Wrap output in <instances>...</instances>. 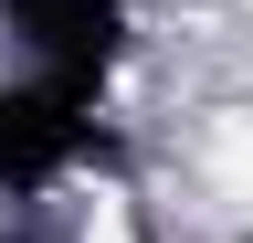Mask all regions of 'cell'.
Returning <instances> with one entry per match:
<instances>
[{"label": "cell", "instance_id": "1", "mask_svg": "<svg viewBox=\"0 0 253 243\" xmlns=\"http://www.w3.org/2000/svg\"><path fill=\"white\" fill-rule=\"evenodd\" d=\"M95 96L106 85H74V74H11L0 85V191H53L95 138Z\"/></svg>", "mask_w": 253, "mask_h": 243}, {"label": "cell", "instance_id": "2", "mask_svg": "<svg viewBox=\"0 0 253 243\" xmlns=\"http://www.w3.org/2000/svg\"><path fill=\"white\" fill-rule=\"evenodd\" d=\"M0 32L32 53V74L106 85L126 53V0H0Z\"/></svg>", "mask_w": 253, "mask_h": 243}, {"label": "cell", "instance_id": "3", "mask_svg": "<svg viewBox=\"0 0 253 243\" xmlns=\"http://www.w3.org/2000/svg\"><path fill=\"white\" fill-rule=\"evenodd\" d=\"M0 243H21V233H0Z\"/></svg>", "mask_w": 253, "mask_h": 243}]
</instances>
